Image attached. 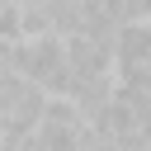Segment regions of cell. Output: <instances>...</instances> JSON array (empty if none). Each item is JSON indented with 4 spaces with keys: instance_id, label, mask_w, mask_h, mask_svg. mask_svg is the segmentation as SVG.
<instances>
[{
    "instance_id": "cell-1",
    "label": "cell",
    "mask_w": 151,
    "mask_h": 151,
    "mask_svg": "<svg viewBox=\"0 0 151 151\" xmlns=\"http://www.w3.org/2000/svg\"><path fill=\"white\" fill-rule=\"evenodd\" d=\"M19 42V0H0V47Z\"/></svg>"
}]
</instances>
